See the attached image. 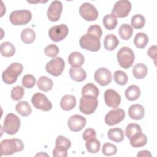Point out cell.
Here are the masks:
<instances>
[{"mask_svg": "<svg viewBox=\"0 0 157 157\" xmlns=\"http://www.w3.org/2000/svg\"><path fill=\"white\" fill-rule=\"evenodd\" d=\"M128 115L131 119L136 120H140L145 115V109L140 104H133L128 109Z\"/></svg>", "mask_w": 157, "mask_h": 157, "instance_id": "ac0fdd59", "label": "cell"}, {"mask_svg": "<svg viewBox=\"0 0 157 157\" xmlns=\"http://www.w3.org/2000/svg\"><path fill=\"white\" fill-rule=\"evenodd\" d=\"M125 117L124 110L116 108L110 110L105 116L104 121L109 126H113L120 123Z\"/></svg>", "mask_w": 157, "mask_h": 157, "instance_id": "4fadbf2b", "label": "cell"}, {"mask_svg": "<svg viewBox=\"0 0 157 157\" xmlns=\"http://www.w3.org/2000/svg\"><path fill=\"white\" fill-rule=\"evenodd\" d=\"M82 137L85 141H88L96 137V132L94 129L92 128H88L85 129L82 134Z\"/></svg>", "mask_w": 157, "mask_h": 157, "instance_id": "f6af8a7d", "label": "cell"}, {"mask_svg": "<svg viewBox=\"0 0 157 157\" xmlns=\"http://www.w3.org/2000/svg\"><path fill=\"white\" fill-rule=\"evenodd\" d=\"M148 73L147 66L143 63L136 64L132 69V74L137 79H142L146 77Z\"/></svg>", "mask_w": 157, "mask_h": 157, "instance_id": "83f0119b", "label": "cell"}, {"mask_svg": "<svg viewBox=\"0 0 157 157\" xmlns=\"http://www.w3.org/2000/svg\"><path fill=\"white\" fill-rule=\"evenodd\" d=\"M35 39L36 33L31 28H25L21 33V39L25 44H31L34 41Z\"/></svg>", "mask_w": 157, "mask_h": 157, "instance_id": "4dcf8cb0", "label": "cell"}, {"mask_svg": "<svg viewBox=\"0 0 157 157\" xmlns=\"http://www.w3.org/2000/svg\"><path fill=\"white\" fill-rule=\"evenodd\" d=\"M23 70V65L19 63H13L4 70L2 74L3 82L8 85L14 83L18 77L21 74Z\"/></svg>", "mask_w": 157, "mask_h": 157, "instance_id": "7a4b0ae2", "label": "cell"}, {"mask_svg": "<svg viewBox=\"0 0 157 157\" xmlns=\"http://www.w3.org/2000/svg\"><path fill=\"white\" fill-rule=\"evenodd\" d=\"M113 78L117 84L119 85H124L126 84L128 78V75L123 71L118 70L113 74Z\"/></svg>", "mask_w": 157, "mask_h": 157, "instance_id": "74e56055", "label": "cell"}, {"mask_svg": "<svg viewBox=\"0 0 157 157\" xmlns=\"http://www.w3.org/2000/svg\"><path fill=\"white\" fill-rule=\"evenodd\" d=\"M44 52L47 56L55 58L59 53V48L55 44H50L45 48Z\"/></svg>", "mask_w": 157, "mask_h": 157, "instance_id": "7bdbcfd3", "label": "cell"}, {"mask_svg": "<svg viewBox=\"0 0 157 157\" xmlns=\"http://www.w3.org/2000/svg\"><path fill=\"white\" fill-rule=\"evenodd\" d=\"M31 12L26 9L14 10L11 12L9 16L10 21L15 26L26 25L31 21Z\"/></svg>", "mask_w": 157, "mask_h": 157, "instance_id": "8992f818", "label": "cell"}, {"mask_svg": "<svg viewBox=\"0 0 157 157\" xmlns=\"http://www.w3.org/2000/svg\"><path fill=\"white\" fill-rule=\"evenodd\" d=\"M156 45H152L151 46L147 52L148 55L153 59L154 63L156 65Z\"/></svg>", "mask_w": 157, "mask_h": 157, "instance_id": "7dc6e473", "label": "cell"}, {"mask_svg": "<svg viewBox=\"0 0 157 157\" xmlns=\"http://www.w3.org/2000/svg\"><path fill=\"white\" fill-rule=\"evenodd\" d=\"M85 147L88 152L91 153H96L100 150L101 143L98 139L94 138L86 141L85 143Z\"/></svg>", "mask_w": 157, "mask_h": 157, "instance_id": "e575fe53", "label": "cell"}, {"mask_svg": "<svg viewBox=\"0 0 157 157\" xmlns=\"http://www.w3.org/2000/svg\"><path fill=\"white\" fill-rule=\"evenodd\" d=\"M102 23L104 27L108 30H112L115 28L117 25V18L112 14H108L104 17Z\"/></svg>", "mask_w": 157, "mask_h": 157, "instance_id": "836d02e7", "label": "cell"}, {"mask_svg": "<svg viewBox=\"0 0 157 157\" xmlns=\"http://www.w3.org/2000/svg\"><path fill=\"white\" fill-rule=\"evenodd\" d=\"M76 105L75 97L71 94H66L62 97L60 101L61 108L65 110L69 111L73 109Z\"/></svg>", "mask_w": 157, "mask_h": 157, "instance_id": "d6986e66", "label": "cell"}, {"mask_svg": "<svg viewBox=\"0 0 157 157\" xmlns=\"http://www.w3.org/2000/svg\"><path fill=\"white\" fill-rule=\"evenodd\" d=\"M67 150L61 147L55 146L53 150V156L55 157H66L67 156Z\"/></svg>", "mask_w": 157, "mask_h": 157, "instance_id": "bcb514c9", "label": "cell"}, {"mask_svg": "<svg viewBox=\"0 0 157 157\" xmlns=\"http://www.w3.org/2000/svg\"><path fill=\"white\" fill-rule=\"evenodd\" d=\"M63 10V4L59 1H53L48 8L47 15L51 21L55 22L59 20Z\"/></svg>", "mask_w": 157, "mask_h": 157, "instance_id": "5bb4252c", "label": "cell"}, {"mask_svg": "<svg viewBox=\"0 0 157 157\" xmlns=\"http://www.w3.org/2000/svg\"><path fill=\"white\" fill-rule=\"evenodd\" d=\"M24 144L19 139L2 140L1 142V156L11 155L23 150Z\"/></svg>", "mask_w": 157, "mask_h": 157, "instance_id": "6da1fadb", "label": "cell"}, {"mask_svg": "<svg viewBox=\"0 0 157 157\" xmlns=\"http://www.w3.org/2000/svg\"><path fill=\"white\" fill-rule=\"evenodd\" d=\"M111 72L107 68L101 67L97 69L94 74L95 81L101 86H106L112 81Z\"/></svg>", "mask_w": 157, "mask_h": 157, "instance_id": "9a60e30c", "label": "cell"}, {"mask_svg": "<svg viewBox=\"0 0 157 157\" xmlns=\"http://www.w3.org/2000/svg\"><path fill=\"white\" fill-rule=\"evenodd\" d=\"M137 156L138 157H151V153L148 150H142L139 151L137 154Z\"/></svg>", "mask_w": 157, "mask_h": 157, "instance_id": "c3c4849f", "label": "cell"}, {"mask_svg": "<svg viewBox=\"0 0 157 157\" xmlns=\"http://www.w3.org/2000/svg\"><path fill=\"white\" fill-rule=\"evenodd\" d=\"M37 87L39 90L47 92L52 90L53 86V81L46 76H41L37 80Z\"/></svg>", "mask_w": 157, "mask_h": 157, "instance_id": "4316f807", "label": "cell"}, {"mask_svg": "<svg viewBox=\"0 0 157 157\" xmlns=\"http://www.w3.org/2000/svg\"><path fill=\"white\" fill-rule=\"evenodd\" d=\"M131 145L134 148H139L145 145L147 143V137L142 132L137 134L129 139Z\"/></svg>", "mask_w": 157, "mask_h": 157, "instance_id": "7402d4cb", "label": "cell"}, {"mask_svg": "<svg viewBox=\"0 0 157 157\" xmlns=\"http://www.w3.org/2000/svg\"><path fill=\"white\" fill-rule=\"evenodd\" d=\"M119 44V40L113 34H107L104 40V47L107 50H113Z\"/></svg>", "mask_w": 157, "mask_h": 157, "instance_id": "603a6c76", "label": "cell"}, {"mask_svg": "<svg viewBox=\"0 0 157 157\" xmlns=\"http://www.w3.org/2000/svg\"><path fill=\"white\" fill-rule=\"evenodd\" d=\"M140 88L135 85H132L128 86L125 90V96L126 98L131 101H135L137 99L140 95Z\"/></svg>", "mask_w": 157, "mask_h": 157, "instance_id": "cb8c5ba5", "label": "cell"}, {"mask_svg": "<svg viewBox=\"0 0 157 157\" xmlns=\"http://www.w3.org/2000/svg\"><path fill=\"white\" fill-rule=\"evenodd\" d=\"M36 84V78L31 74H26L22 78V85L26 88H32Z\"/></svg>", "mask_w": 157, "mask_h": 157, "instance_id": "b9f144b4", "label": "cell"}, {"mask_svg": "<svg viewBox=\"0 0 157 157\" xmlns=\"http://www.w3.org/2000/svg\"><path fill=\"white\" fill-rule=\"evenodd\" d=\"M24 95V88L20 86H16L12 88L10 92L11 98L14 101H19L22 99Z\"/></svg>", "mask_w": 157, "mask_h": 157, "instance_id": "ab89813d", "label": "cell"}, {"mask_svg": "<svg viewBox=\"0 0 157 157\" xmlns=\"http://www.w3.org/2000/svg\"><path fill=\"white\" fill-rule=\"evenodd\" d=\"M117 148L115 145L109 142H106L103 144V146L102 148V154L104 155L105 156H110L115 155L117 153Z\"/></svg>", "mask_w": 157, "mask_h": 157, "instance_id": "f35d334b", "label": "cell"}, {"mask_svg": "<svg viewBox=\"0 0 157 157\" xmlns=\"http://www.w3.org/2000/svg\"><path fill=\"white\" fill-rule=\"evenodd\" d=\"M118 33L120 37L123 40H127L131 37L133 33V29L131 25L127 23H124L120 26Z\"/></svg>", "mask_w": 157, "mask_h": 157, "instance_id": "d6a6232c", "label": "cell"}, {"mask_svg": "<svg viewBox=\"0 0 157 157\" xmlns=\"http://www.w3.org/2000/svg\"><path fill=\"white\" fill-rule=\"evenodd\" d=\"M83 55L78 52H72L68 56L69 64L73 67H80L84 63Z\"/></svg>", "mask_w": 157, "mask_h": 157, "instance_id": "ffe728a7", "label": "cell"}, {"mask_svg": "<svg viewBox=\"0 0 157 157\" xmlns=\"http://www.w3.org/2000/svg\"><path fill=\"white\" fill-rule=\"evenodd\" d=\"M20 127V120L18 116L12 113L6 115L2 127V129L5 133L13 135L18 131Z\"/></svg>", "mask_w": 157, "mask_h": 157, "instance_id": "277c9868", "label": "cell"}, {"mask_svg": "<svg viewBox=\"0 0 157 157\" xmlns=\"http://www.w3.org/2000/svg\"><path fill=\"white\" fill-rule=\"evenodd\" d=\"M131 9V4L127 0H120L115 2L112 13L113 16L118 18H124L127 17Z\"/></svg>", "mask_w": 157, "mask_h": 157, "instance_id": "9c48e42d", "label": "cell"}, {"mask_svg": "<svg viewBox=\"0 0 157 157\" xmlns=\"http://www.w3.org/2000/svg\"><path fill=\"white\" fill-rule=\"evenodd\" d=\"M79 44L82 48L91 52H97L101 47L100 39L89 33H86L80 37Z\"/></svg>", "mask_w": 157, "mask_h": 157, "instance_id": "5b68a950", "label": "cell"}, {"mask_svg": "<svg viewBox=\"0 0 157 157\" xmlns=\"http://www.w3.org/2000/svg\"><path fill=\"white\" fill-rule=\"evenodd\" d=\"M119 65L124 69L131 67L134 61L135 55L133 50L128 47H121L117 53Z\"/></svg>", "mask_w": 157, "mask_h": 157, "instance_id": "3957f363", "label": "cell"}, {"mask_svg": "<svg viewBox=\"0 0 157 157\" xmlns=\"http://www.w3.org/2000/svg\"><path fill=\"white\" fill-rule=\"evenodd\" d=\"M69 29L66 25L60 24L50 28L48 31V36L50 39L54 42H59L67 36Z\"/></svg>", "mask_w": 157, "mask_h": 157, "instance_id": "8fae6325", "label": "cell"}, {"mask_svg": "<svg viewBox=\"0 0 157 157\" xmlns=\"http://www.w3.org/2000/svg\"><path fill=\"white\" fill-rule=\"evenodd\" d=\"M104 101L105 104L111 108H117L121 102L120 95L113 89H108L104 92Z\"/></svg>", "mask_w": 157, "mask_h": 157, "instance_id": "e0dca14e", "label": "cell"}, {"mask_svg": "<svg viewBox=\"0 0 157 157\" xmlns=\"http://www.w3.org/2000/svg\"><path fill=\"white\" fill-rule=\"evenodd\" d=\"M80 16L86 21H94L98 17V11L96 8L89 2L82 4L79 8Z\"/></svg>", "mask_w": 157, "mask_h": 157, "instance_id": "7c38bea8", "label": "cell"}, {"mask_svg": "<svg viewBox=\"0 0 157 157\" xmlns=\"http://www.w3.org/2000/svg\"><path fill=\"white\" fill-rule=\"evenodd\" d=\"M145 23V19L142 15L136 14L134 15L131 20V25L132 26L137 29L142 28Z\"/></svg>", "mask_w": 157, "mask_h": 157, "instance_id": "8d00e7d4", "label": "cell"}, {"mask_svg": "<svg viewBox=\"0 0 157 157\" xmlns=\"http://www.w3.org/2000/svg\"><path fill=\"white\" fill-rule=\"evenodd\" d=\"M31 103L33 106L43 111H49L52 108V104L47 96L41 93H36L32 96Z\"/></svg>", "mask_w": 157, "mask_h": 157, "instance_id": "30bf717a", "label": "cell"}, {"mask_svg": "<svg viewBox=\"0 0 157 157\" xmlns=\"http://www.w3.org/2000/svg\"><path fill=\"white\" fill-rule=\"evenodd\" d=\"M17 112L23 117H27L32 112V109L29 103L26 101H22L18 102L15 105Z\"/></svg>", "mask_w": 157, "mask_h": 157, "instance_id": "d4e9b609", "label": "cell"}, {"mask_svg": "<svg viewBox=\"0 0 157 157\" xmlns=\"http://www.w3.org/2000/svg\"><path fill=\"white\" fill-rule=\"evenodd\" d=\"M87 33L96 36L100 39L102 34V31L100 26H99L98 25H93L88 28L87 30Z\"/></svg>", "mask_w": 157, "mask_h": 157, "instance_id": "ee69618b", "label": "cell"}, {"mask_svg": "<svg viewBox=\"0 0 157 157\" xmlns=\"http://www.w3.org/2000/svg\"><path fill=\"white\" fill-rule=\"evenodd\" d=\"M65 67L64 59L61 57H55L45 66L46 71L53 76L58 77L63 72Z\"/></svg>", "mask_w": 157, "mask_h": 157, "instance_id": "ba28073f", "label": "cell"}, {"mask_svg": "<svg viewBox=\"0 0 157 157\" xmlns=\"http://www.w3.org/2000/svg\"><path fill=\"white\" fill-rule=\"evenodd\" d=\"M98 101L96 98L91 96H82L80 99L79 109L85 115L92 114L96 109Z\"/></svg>", "mask_w": 157, "mask_h": 157, "instance_id": "52a82bcc", "label": "cell"}, {"mask_svg": "<svg viewBox=\"0 0 157 157\" xmlns=\"http://www.w3.org/2000/svg\"><path fill=\"white\" fill-rule=\"evenodd\" d=\"M142 132V129L140 126L136 123L129 124L125 129V134L127 138L129 139L133 136Z\"/></svg>", "mask_w": 157, "mask_h": 157, "instance_id": "d590c367", "label": "cell"}, {"mask_svg": "<svg viewBox=\"0 0 157 157\" xmlns=\"http://www.w3.org/2000/svg\"><path fill=\"white\" fill-rule=\"evenodd\" d=\"M69 75L73 80L81 82L86 78V73L85 71L81 67H71L69 69Z\"/></svg>", "mask_w": 157, "mask_h": 157, "instance_id": "44dd1931", "label": "cell"}, {"mask_svg": "<svg viewBox=\"0 0 157 157\" xmlns=\"http://www.w3.org/2000/svg\"><path fill=\"white\" fill-rule=\"evenodd\" d=\"M86 123V118L80 115L71 116L67 121L68 128L73 132H78L83 129Z\"/></svg>", "mask_w": 157, "mask_h": 157, "instance_id": "2e32d148", "label": "cell"}, {"mask_svg": "<svg viewBox=\"0 0 157 157\" xmlns=\"http://www.w3.org/2000/svg\"><path fill=\"white\" fill-rule=\"evenodd\" d=\"M55 146L61 147L68 150L71 146V142L69 139L63 136H58L55 141Z\"/></svg>", "mask_w": 157, "mask_h": 157, "instance_id": "60d3db41", "label": "cell"}, {"mask_svg": "<svg viewBox=\"0 0 157 157\" xmlns=\"http://www.w3.org/2000/svg\"><path fill=\"white\" fill-rule=\"evenodd\" d=\"M1 54L4 57H11L15 53V46L9 42H4L1 44Z\"/></svg>", "mask_w": 157, "mask_h": 157, "instance_id": "f546056e", "label": "cell"}, {"mask_svg": "<svg viewBox=\"0 0 157 157\" xmlns=\"http://www.w3.org/2000/svg\"><path fill=\"white\" fill-rule=\"evenodd\" d=\"M99 94V90L98 87L92 83L86 84L82 90V96H91L98 98Z\"/></svg>", "mask_w": 157, "mask_h": 157, "instance_id": "f1b7e54d", "label": "cell"}, {"mask_svg": "<svg viewBox=\"0 0 157 157\" xmlns=\"http://www.w3.org/2000/svg\"><path fill=\"white\" fill-rule=\"evenodd\" d=\"M148 43V37L144 33H138L134 39V44L137 48H144Z\"/></svg>", "mask_w": 157, "mask_h": 157, "instance_id": "1f68e13d", "label": "cell"}, {"mask_svg": "<svg viewBox=\"0 0 157 157\" xmlns=\"http://www.w3.org/2000/svg\"><path fill=\"white\" fill-rule=\"evenodd\" d=\"M107 137L115 142H120L124 139V132L121 128H111L107 132Z\"/></svg>", "mask_w": 157, "mask_h": 157, "instance_id": "484cf974", "label": "cell"}]
</instances>
